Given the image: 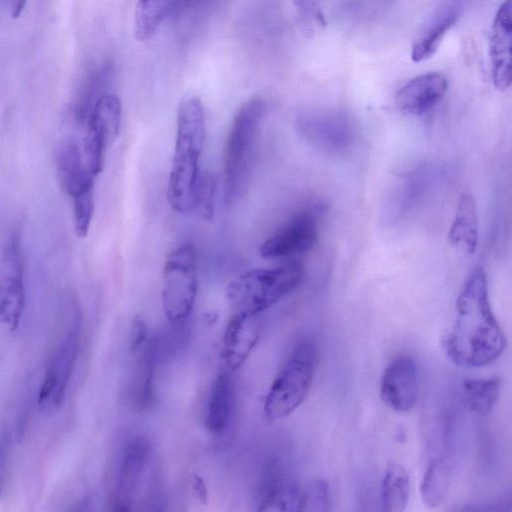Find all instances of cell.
I'll return each mask as SVG.
<instances>
[{
  "label": "cell",
  "instance_id": "cell-33",
  "mask_svg": "<svg viewBox=\"0 0 512 512\" xmlns=\"http://www.w3.org/2000/svg\"><path fill=\"white\" fill-rule=\"evenodd\" d=\"M192 490L197 499L205 504L208 498V491L204 480L199 475H193Z\"/></svg>",
  "mask_w": 512,
  "mask_h": 512
},
{
  "label": "cell",
  "instance_id": "cell-4",
  "mask_svg": "<svg viewBox=\"0 0 512 512\" xmlns=\"http://www.w3.org/2000/svg\"><path fill=\"white\" fill-rule=\"evenodd\" d=\"M303 277L304 266L297 261L252 269L228 284L226 297L235 313L257 316L295 290Z\"/></svg>",
  "mask_w": 512,
  "mask_h": 512
},
{
  "label": "cell",
  "instance_id": "cell-22",
  "mask_svg": "<svg viewBox=\"0 0 512 512\" xmlns=\"http://www.w3.org/2000/svg\"><path fill=\"white\" fill-rule=\"evenodd\" d=\"M448 237L452 245L469 254L474 253L478 243V218L475 201L470 194L461 196Z\"/></svg>",
  "mask_w": 512,
  "mask_h": 512
},
{
  "label": "cell",
  "instance_id": "cell-13",
  "mask_svg": "<svg viewBox=\"0 0 512 512\" xmlns=\"http://www.w3.org/2000/svg\"><path fill=\"white\" fill-rule=\"evenodd\" d=\"M418 391V372L414 359L409 355L395 357L382 375V401L396 412H408L417 402Z\"/></svg>",
  "mask_w": 512,
  "mask_h": 512
},
{
  "label": "cell",
  "instance_id": "cell-17",
  "mask_svg": "<svg viewBox=\"0 0 512 512\" xmlns=\"http://www.w3.org/2000/svg\"><path fill=\"white\" fill-rule=\"evenodd\" d=\"M59 184L70 200L94 193L95 177L86 167L81 148L73 140L63 143L56 156Z\"/></svg>",
  "mask_w": 512,
  "mask_h": 512
},
{
  "label": "cell",
  "instance_id": "cell-19",
  "mask_svg": "<svg viewBox=\"0 0 512 512\" xmlns=\"http://www.w3.org/2000/svg\"><path fill=\"white\" fill-rule=\"evenodd\" d=\"M156 354V343L150 339L132 354L136 359L128 386V401L137 412L149 409L154 402Z\"/></svg>",
  "mask_w": 512,
  "mask_h": 512
},
{
  "label": "cell",
  "instance_id": "cell-25",
  "mask_svg": "<svg viewBox=\"0 0 512 512\" xmlns=\"http://www.w3.org/2000/svg\"><path fill=\"white\" fill-rule=\"evenodd\" d=\"M500 387V380L496 377L467 379L462 385L469 409L478 415H486L494 408L500 395Z\"/></svg>",
  "mask_w": 512,
  "mask_h": 512
},
{
  "label": "cell",
  "instance_id": "cell-12",
  "mask_svg": "<svg viewBox=\"0 0 512 512\" xmlns=\"http://www.w3.org/2000/svg\"><path fill=\"white\" fill-rule=\"evenodd\" d=\"M318 210L305 208L262 242L259 253L263 258L289 257L310 250L318 240Z\"/></svg>",
  "mask_w": 512,
  "mask_h": 512
},
{
  "label": "cell",
  "instance_id": "cell-18",
  "mask_svg": "<svg viewBox=\"0 0 512 512\" xmlns=\"http://www.w3.org/2000/svg\"><path fill=\"white\" fill-rule=\"evenodd\" d=\"M256 316L234 313L223 335L222 358L229 372L238 369L256 345L259 328Z\"/></svg>",
  "mask_w": 512,
  "mask_h": 512
},
{
  "label": "cell",
  "instance_id": "cell-3",
  "mask_svg": "<svg viewBox=\"0 0 512 512\" xmlns=\"http://www.w3.org/2000/svg\"><path fill=\"white\" fill-rule=\"evenodd\" d=\"M265 113L266 103L257 97L242 104L233 118L224 151L223 187L227 205L233 204L246 186Z\"/></svg>",
  "mask_w": 512,
  "mask_h": 512
},
{
  "label": "cell",
  "instance_id": "cell-24",
  "mask_svg": "<svg viewBox=\"0 0 512 512\" xmlns=\"http://www.w3.org/2000/svg\"><path fill=\"white\" fill-rule=\"evenodd\" d=\"M113 76V67L103 65L93 71L85 80L75 104V119L80 125H84L93 105L97 99L107 93Z\"/></svg>",
  "mask_w": 512,
  "mask_h": 512
},
{
  "label": "cell",
  "instance_id": "cell-30",
  "mask_svg": "<svg viewBox=\"0 0 512 512\" xmlns=\"http://www.w3.org/2000/svg\"><path fill=\"white\" fill-rule=\"evenodd\" d=\"M299 14L317 27L325 28L327 21L317 0H293Z\"/></svg>",
  "mask_w": 512,
  "mask_h": 512
},
{
  "label": "cell",
  "instance_id": "cell-23",
  "mask_svg": "<svg viewBox=\"0 0 512 512\" xmlns=\"http://www.w3.org/2000/svg\"><path fill=\"white\" fill-rule=\"evenodd\" d=\"M410 491V480L406 469L398 463H390L382 482V505L386 511L400 512L406 508Z\"/></svg>",
  "mask_w": 512,
  "mask_h": 512
},
{
  "label": "cell",
  "instance_id": "cell-1",
  "mask_svg": "<svg viewBox=\"0 0 512 512\" xmlns=\"http://www.w3.org/2000/svg\"><path fill=\"white\" fill-rule=\"evenodd\" d=\"M505 345V335L490 305L486 274L477 267L457 298L456 318L444 340L445 351L454 363L476 368L495 361Z\"/></svg>",
  "mask_w": 512,
  "mask_h": 512
},
{
  "label": "cell",
  "instance_id": "cell-11",
  "mask_svg": "<svg viewBox=\"0 0 512 512\" xmlns=\"http://www.w3.org/2000/svg\"><path fill=\"white\" fill-rule=\"evenodd\" d=\"M298 134L312 147L338 153L350 146L353 131L348 117L336 111H311L298 116Z\"/></svg>",
  "mask_w": 512,
  "mask_h": 512
},
{
  "label": "cell",
  "instance_id": "cell-32",
  "mask_svg": "<svg viewBox=\"0 0 512 512\" xmlns=\"http://www.w3.org/2000/svg\"><path fill=\"white\" fill-rule=\"evenodd\" d=\"M8 457H9V445L6 437H3L0 441V498L2 496L6 475H7V466H8Z\"/></svg>",
  "mask_w": 512,
  "mask_h": 512
},
{
  "label": "cell",
  "instance_id": "cell-5",
  "mask_svg": "<svg viewBox=\"0 0 512 512\" xmlns=\"http://www.w3.org/2000/svg\"><path fill=\"white\" fill-rule=\"evenodd\" d=\"M317 365V350L310 340L299 341L275 376L264 401L269 421L290 415L305 400Z\"/></svg>",
  "mask_w": 512,
  "mask_h": 512
},
{
  "label": "cell",
  "instance_id": "cell-14",
  "mask_svg": "<svg viewBox=\"0 0 512 512\" xmlns=\"http://www.w3.org/2000/svg\"><path fill=\"white\" fill-rule=\"evenodd\" d=\"M300 490L278 459H268L260 474L256 492L259 511L297 510Z\"/></svg>",
  "mask_w": 512,
  "mask_h": 512
},
{
  "label": "cell",
  "instance_id": "cell-28",
  "mask_svg": "<svg viewBox=\"0 0 512 512\" xmlns=\"http://www.w3.org/2000/svg\"><path fill=\"white\" fill-rule=\"evenodd\" d=\"M216 189L215 174L210 171H200L193 192L191 213H195L202 220L213 219Z\"/></svg>",
  "mask_w": 512,
  "mask_h": 512
},
{
  "label": "cell",
  "instance_id": "cell-21",
  "mask_svg": "<svg viewBox=\"0 0 512 512\" xmlns=\"http://www.w3.org/2000/svg\"><path fill=\"white\" fill-rule=\"evenodd\" d=\"M185 8V0H137L134 10V37L145 41L172 13Z\"/></svg>",
  "mask_w": 512,
  "mask_h": 512
},
{
  "label": "cell",
  "instance_id": "cell-29",
  "mask_svg": "<svg viewBox=\"0 0 512 512\" xmlns=\"http://www.w3.org/2000/svg\"><path fill=\"white\" fill-rule=\"evenodd\" d=\"M329 502V489L323 479L311 481L303 490H300L297 510L326 511Z\"/></svg>",
  "mask_w": 512,
  "mask_h": 512
},
{
  "label": "cell",
  "instance_id": "cell-7",
  "mask_svg": "<svg viewBox=\"0 0 512 512\" xmlns=\"http://www.w3.org/2000/svg\"><path fill=\"white\" fill-rule=\"evenodd\" d=\"M81 342V324L73 319L69 329L52 351L41 380L37 405L44 413H54L65 399Z\"/></svg>",
  "mask_w": 512,
  "mask_h": 512
},
{
  "label": "cell",
  "instance_id": "cell-20",
  "mask_svg": "<svg viewBox=\"0 0 512 512\" xmlns=\"http://www.w3.org/2000/svg\"><path fill=\"white\" fill-rule=\"evenodd\" d=\"M230 373L225 371L216 376L207 398L205 426L215 436L225 433L232 417L234 391Z\"/></svg>",
  "mask_w": 512,
  "mask_h": 512
},
{
  "label": "cell",
  "instance_id": "cell-10",
  "mask_svg": "<svg viewBox=\"0 0 512 512\" xmlns=\"http://www.w3.org/2000/svg\"><path fill=\"white\" fill-rule=\"evenodd\" d=\"M21 235L12 232L0 253V327L15 331L26 303Z\"/></svg>",
  "mask_w": 512,
  "mask_h": 512
},
{
  "label": "cell",
  "instance_id": "cell-8",
  "mask_svg": "<svg viewBox=\"0 0 512 512\" xmlns=\"http://www.w3.org/2000/svg\"><path fill=\"white\" fill-rule=\"evenodd\" d=\"M121 117L120 99L107 92L97 99L84 123L80 148L86 167L96 178L103 170L107 148L119 135Z\"/></svg>",
  "mask_w": 512,
  "mask_h": 512
},
{
  "label": "cell",
  "instance_id": "cell-27",
  "mask_svg": "<svg viewBox=\"0 0 512 512\" xmlns=\"http://www.w3.org/2000/svg\"><path fill=\"white\" fill-rule=\"evenodd\" d=\"M456 21L457 18L455 16H449L426 28L417 37L412 46V61L419 63L433 56L440 46L444 36Z\"/></svg>",
  "mask_w": 512,
  "mask_h": 512
},
{
  "label": "cell",
  "instance_id": "cell-35",
  "mask_svg": "<svg viewBox=\"0 0 512 512\" xmlns=\"http://www.w3.org/2000/svg\"><path fill=\"white\" fill-rule=\"evenodd\" d=\"M203 0H185L186 7L202 2Z\"/></svg>",
  "mask_w": 512,
  "mask_h": 512
},
{
  "label": "cell",
  "instance_id": "cell-15",
  "mask_svg": "<svg viewBox=\"0 0 512 512\" xmlns=\"http://www.w3.org/2000/svg\"><path fill=\"white\" fill-rule=\"evenodd\" d=\"M512 0L498 9L491 30L490 60L494 87L504 92L512 80Z\"/></svg>",
  "mask_w": 512,
  "mask_h": 512
},
{
  "label": "cell",
  "instance_id": "cell-2",
  "mask_svg": "<svg viewBox=\"0 0 512 512\" xmlns=\"http://www.w3.org/2000/svg\"><path fill=\"white\" fill-rule=\"evenodd\" d=\"M204 140L202 102L196 96H187L182 99L177 111L175 149L167 188L168 202L179 214H191Z\"/></svg>",
  "mask_w": 512,
  "mask_h": 512
},
{
  "label": "cell",
  "instance_id": "cell-9",
  "mask_svg": "<svg viewBox=\"0 0 512 512\" xmlns=\"http://www.w3.org/2000/svg\"><path fill=\"white\" fill-rule=\"evenodd\" d=\"M153 447L141 435L128 438L119 455L111 496L114 510H132L140 488L146 483L152 463Z\"/></svg>",
  "mask_w": 512,
  "mask_h": 512
},
{
  "label": "cell",
  "instance_id": "cell-6",
  "mask_svg": "<svg viewBox=\"0 0 512 512\" xmlns=\"http://www.w3.org/2000/svg\"><path fill=\"white\" fill-rule=\"evenodd\" d=\"M195 247L186 241L174 247L166 257L162 275V307L174 328L186 324L197 297V261Z\"/></svg>",
  "mask_w": 512,
  "mask_h": 512
},
{
  "label": "cell",
  "instance_id": "cell-31",
  "mask_svg": "<svg viewBox=\"0 0 512 512\" xmlns=\"http://www.w3.org/2000/svg\"><path fill=\"white\" fill-rule=\"evenodd\" d=\"M148 340V329L142 316L137 315L132 321L129 337V352L136 353Z\"/></svg>",
  "mask_w": 512,
  "mask_h": 512
},
{
  "label": "cell",
  "instance_id": "cell-16",
  "mask_svg": "<svg viewBox=\"0 0 512 512\" xmlns=\"http://www.w3.org/2000/svg\"><path fill=\"white\" fill-rule=\"evenodd\" d=\"M446 77L438 72L421 74L398 90L395 96L397 108L403 113L421 115L433 108L445 95Z\"/></svg>",
  "mask_w": 512,
  "mask_h": 512
},
{
  "label": "cell",
  "instance_id": "cell-34",
  "mask_svg": "<svg viewBox=\"0 0 512 512\" xmlns=\"http://www.w3.org/2000/svg\"><path fill=\"white\" fill-rule=\"evenodd\" d=\"M26 3L27 0H9L11 16L18 18L22 14Z\"/></svg>",
  "mask_w": 512,
  "mask_h": 512
},
{
  "label": "cell",
  "instance_id": "cell-26",
  "mask_svg": "<svg viewBox=\"0 0 512 512\" xmlns=\"http://www.w3.org/2000/svg\"><path fill=\"white\" fill-rule=\"evenodd\" d=\"M449 483L450 471L447 462L442 459L431 460L420 485L423 503L429 508L439 506L445 499Z\"/></svg>",
  "mask_w": 512,
  "mask_h": 512
}]
</instances>
